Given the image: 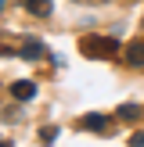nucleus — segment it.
I'll return each mask as SVG.
<instances>
[{"label": "nucleus", "instance_id": "5", "mask_svg": "<svg viewBox=\"0 0 144 147\" xmlns=\"http://www.w3.org/2000/svg\"><path fill=\"white\" fill-rule=\"evenodd\" d=\"M29 14H36V18H47L50 14V0H25Z\"/></svg>", "mask_w": 144, "mask_h": 147}, {"label": "nucleus", "instance_id": "10", "mask_svg": "<svg viewBox=\"0 0 144 147\" xmlns=\"http://www.w3.org/2000/svg\"><path fill=\"white\" fill-rule=\"evenodd\" d=\"M0 147H11V144H7V140H0Z\"/></svg>", "mask_w": 144, "mask_h": 147}, {"label": "nucleus", "instance_id": "9", "mask_svg": "<svg viewBox=\"0 0 144 147\" xmlns=\"http://www.w3.org/2000/svg\"><path fill=\"white\" fill-rule=\"evenodd\" d=\"M130 147H144V133H133V136H130Z\"/></svg>", "mask_w": 144, "mask_h": 147}, {"label": "nucleus", "instance_id": "3", "mask_svg": "<svg viewBox=\"0 0 144 147\" xmlns=\"http://www.w3.org/2000/svg\"><path fill=\"white\" fill-rule=\"evenodd\" d=\"M11 97L14 100H33L36 97V86L29 83V79H18V83H11Z\"/></svg>", "mask_w": 144, "mask_h": 147}, {"label": "nucleus", "instance_id": "6", "mask_svg": "<svg viewBox=\"0 0 144 147\" xmlns=\"http://www.w3.org/2000/svg\"><path fill=\"white\" fill-rule=\"evenodd\" d=\"M126 61L141 68V65H144V43H130V47H126Z\"/></svg>", "mask_w": 144, "mask_h": 147}, {"label": "nucleus", "instance_id": "7", "mask_svg": "<svg viewBox=\"0 0 144 147\" xmlns=\"http://www.w3.org/2000/svg\"><path fill=\"white\" fill-rule=\"evenodd\" d=\"M137 115H141L137 104H122V108H119V119H137Z\"/></svg>", "mask_w": 144, "mask_h": 147}, {"label": "nucleus", "instance_id": "11", "mask_svg": "<svg viewBox=\"0 0 144 147\" xmlns=\"http://www.w3.org/2000/svg\"><path fill=\"white\" fill-rule=\"evenodd\" d=\"M4 4H7V0H0V11H4Z\"/></svg>", "mask_w": 144, "mask_h": 147}, {"label": "nucleus", "instance_id": "8", "mask_svg": "<svg viewBox=\"0 0 144 147\" xmlns=\"http://www.w3.org/2000/svg\"><path fill=\"white\" fill-rule=\"evenodd\" d=\"M54 136H58V129H54V126H47V129H40V140H47V144H50V140H54Z\"/></svg>", "mask_w": 144, "mask_h": 147}, {"label": "nucleus", "instance_id": "2", "mask_svg": "<svg viewBox=\"0 0 144 147\" xmlns=\"http://www.w3.org/2000/svg\"><path fill=\"white\" fill-rule=\"evenodd\" d=\"M83 129H90V133H108V129H112V122H108V115L90 111V115H83Z\"/></svg>", "mask_w": 144, "mask_h": 147}, {"label": "nucleus", "instance_id": "4", "mask_svg": "<svg viewBox=\"0 0 144 147\" xmlns=\"http://www.w3.org/2000/svg\"><path fill=\"white\" fill-rule=\"evenodd\" d=\"M18 54L25 57V61H36V57H43V43H36V40H25Z\"/></svg>", "mask_w": 144, "mask_h": 147}, {"label": "nucleus", "instance_id": "1", "mask_svg": "<svg viewBox=\"0 0 144 147\" xmlns=\"http://www.w3.org/2000/svg\"><path fill=\"white\" fill-rule=\"evenodd\" d=\"M79 50L86 57H112V54H119V40L115 36H83Z\"/></svg>", "mask_w": 144, "mask_h": 147}]
</instances>
